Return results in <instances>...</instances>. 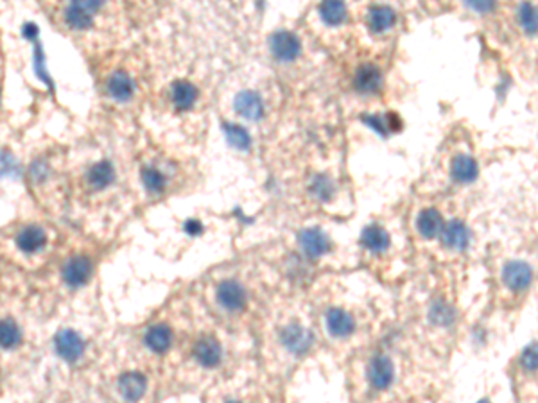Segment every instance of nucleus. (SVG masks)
Returning a JSON list of instances; mask_svg holds the SVG:
<instances>
[{"instance_id": "nucleus-1", "label": "nucleus", "mask_w": 538, "mask_h": 403, "mask_svg": "<svg viewBox=\"0 0 538 403\" xmlns=\"http://www.w3.org/2000/svg\"><path fill=\"white\" fill-rule=\"evenodd\" d=\"M122 163L101 138L87 140L69 156V190L83 204H101L117 190Z\"/></svg>"}, {"instance_id": "nucleus-2", "label": "nucleus", "mask_w": 538, "mask_h": 403, "mask_svg": "<svg viewBox=\"0 0 538 403\" xmlns=\"http://www.w3.org/2000/svg\"><path fill=\"white\" fill-rule=\"evenodd\" d=\"M43 11L57 31L79 47H87L90 57L110 50L117 6L108 2H50L43 4Z\"/></svg>"}, {"instance_id": "nucleus-3", "label": "nucleus", "mask_w": 538, "mask_h": 403, "mask_svg": "<svg viewBox=\"0 0 538 403\" xmlns=\"http://www.w3.org/2000/svg\"><path fill=\"white\" fill-rule=\"evenodd\" d=\"M95 87L104 108L110 114H122L138 104L142 94L138 67L129 54L108 50L90 57Z\"/></svg>"}, {"instance_id": "nucleus-4", "label": "nucleus", "mask_w": 538, "mask_h": 403, "mask_svg": "<svg viewBox=\"0 0 538 403\" xmlns=\"http://www.w3.org/2000/svg\"><path fill=\"white\" fill-rule=\"evenodd\" d=\"M27 181L43 203H60L69 190V155L60 148H45L27 165Z\"/></svg>"}, {"instance_id": "nucleus-5", "label": "nucleus", "mask_w": 538, "mask_h": 403, "mask_svg": "<svg viewBox=\"0 0 538 403\" xmlns=\"http://www.w3.org/2000/svg\"><path fill=\"white\" fill-rule=\"evenodd\" d=\"M9 244L15 253L26 260H33L42 256L53 244V233L49 228L36 221H26L15 226L9 237Z\"/></svg>"}, {"instance_id": "nucleus-6", "label": "nucleus", "mask_w": 538, "mask_h": 403, "mask_svg": "<svg viewBox=\"0 0 538 403\" xmlns=\"http://www.w3.org/2000/svg\"><path fill=\"white\" fill-rule=\"evenodd\" d=\"M95 264L94 258L87 253H72L61 264L60 280L69 290H79L90 283L94 278Z\"/></svg>"}, {"instance_id": "nucleus-7", "label": "nucleus", "mask_w": 538, "mask_h": 403, "mask_svg": "<svg viewBox=\"0 0 538 403\" xmlns=\"http://www.w3.org/2000/svg\"><path fill=\"white\" fill-rule=\"evenodd\" d=\"M138 180L149 196H163L171 187V165L165 160L158 158L141 160Z\"/></svg>"}, {"instance_id": "nucleus-8", "label": "nucleus", "mask_w": 538, "mask_h": 403, "mask_svg": "<svg viewBox=\"0 0 538 403\" xmlns=\"http://www.w3.org/2000/svg\"><path fill=\"white\" fill-rule=\"evenodd\" d=\"M54 351L65 364L76 365L87 355V341L72 328H61L54 336Z\"/></svg>"}, {"instance_id": "nucleus-9", "label": "nucleus", "mask_w": 538, "mask_h": 403, "mask_svg": "<svg viewBox=\"0 0 538 403\" xmlns=\"http://www.w3.org/2000/svg\"><path fill=\"white\" fill-rule=\"evenodd\" d=\"M167 102L172 106L175 111L185 114L196 106L197 99H199V90L196 84L189 79H175L165 92Z\"/></svg>"}, {"instance_id": "nucleus-10", "label": "nucleus", "mask_w": 538, "mask_h": 403, "mask_svg": "<svg viewBox=\"0 0 538 403\" xmlns=\"http://www.w3.org/2000/svg\"><path fill=\"white\" fill-rule=\"evenodd\" d=\"M148 389V378L141 371H126L119 377L117 391L128 403L141 402Z\"/></svg>"}, {"instance_id": "nucleus-11", "label": "nucleus", "mask_w": 538, "mask_h": 403, "mask_svg": "<svg viewBox=\"0 0 538 403\" xmlns=\"http://www.w3.org/2000/svg\"><path fill=\"white\" fill-rule=\"evenodd\" d=\"M269 47H271V53L277 57L278 61H295L296 57L302 53V45H300V40L296 38L295 34L289 33V31H278L271 36L269 40Z\"/></svg>"}, {"instance_id": "nucleus-12", "label": "nucleus", "mask_w": 538, "mask_h": 403, "mask_svg": "<svg viewBox=\"0 0 538 403\" xmlns=\"http://www.w3.org/2000/svg\"><path fill=\"white\" fill-rule=\"evenodd\" d=\"M192 353L197 364L203 365V368H216L223 358L221 344L212 336H203L201 339H197V343L194 344Z\"/></svg>"}, {"instance_id": "nucleus-13", "label": "nucleus", "mask_w": 538, "mask_h": 403, "mask_svg": "<svg viewBox=\"0 0 538 403\" xmlns=\"http://www.w3.org/2000/svg\"><path fill=\"white\" fill-rule=\"evenodd\" d=\"M217 302L223 309L230 310V312H237L246 305V290L243 289L241 283L228 280V282H223L217 287Z\"/></svg>"}, {"instance_id": "nucleus-14", "label": "nucleus", "mask_w": 538, "mask_h": 403, "mask_svg": "<svg viewBox=\"0 0 538 403\" xmlns=\"http://www.w3.org/2000/svg\"><path fill=\"white\" fill-rule=\"evenodd\" d=\"M393 364L388 357L384 355H377V357L372 358L370 365H368V378H370V384L373 385L379 391H384L391 385L393 382Z\"/></svg>"}, {"instance_id": "nucleus-15", "label": "nucleus", "mask_w": 538, "mask_h": 403, "mask_svg": "<svg viewBox=\"0 0 538 403\" xmlns=\"http://www.w3.org/2000/svg\"><path fill=\"white\" fill-rule=\"evenodd\" d=\"M23 330L18 321L11 316L0 317V350L15 351L23 344Z\"/></svg>"}, {"instance_id": "nucleus-16", "label": "nucleus", "mask_w": 538, "mask_h": 403, "mask_svg": "<svg viewBox=\"0 0 538 403\" xmlns=\"http://www.w3.org/2000/svg\"><path fill=\"white\" fill-rule=\"evenodd\" d=\"M144 344L153 353H167L172 346V330L163 323L153 324L146 330Z\"/></svg>"}, {"instance_id": "nucleus-17", "label": "nucleus", "mask_w": 538, "mask_h": 403, "mask_svg": "<svg viewBox=\"0 0 538 403\" xmlns=\"http://www.w3.org/2000/svg\"><path fill=\"white\" fill-rule=\"evenodd\" d=\"M503 280L512 290H526L533 282V269L524 262H512L504 267Z\"/></svg>"}, {"instance_id": "nucleus-18", "label": "nucleus", "mask_w": 538, "mask_h": 403, "mask_svg": "<svg viewBox=\"0 0 538 403\" xmlns=\"http://www.w3.org/2000/svg\"><path fill=\"white\" fill-rule=\"evenodd\" d=\"M312 343V336L305 330V328L298 326V324H289L287 328L282 330V344L287 348L292 353H304L309 350Z\"/></svg>"}, {"instance_id": "nucleus-19", "label": "nucleus", "mask_w": 538, "mask_h": 403, "mask_svg": "<svg viewBox=\"0 0 538 403\" xmlns=\"http://www.w3.org/2000/svg\"><path fill=\"white\" fill-rule=\"evenodd\" d=\"M235 109L237 114L243 115V117L250 118V121H257L264 114V104H262V99L258 97V94L255 92L246 90L241 92L237 97H235Z\"/></svg>"}, {"instance_id": "nucleus-20", "label": "nucleus", "mask_w": 538, "mask_h": 403, "mask_svg": "<svg viewBox=\"0 0 538 403\" xmlns=\"http://www.w3.org/2000/svg\"><path fill=\"white\" fill-rule=\"evenodd\" d=\"M300 244L304 248V251L307 253L312 258H318V256L325 255L330 249V241L323 231L319 230H304L300 233Z\"/></svg>"}, {"instance_id": "nucleus-21", "label": "nucleus", "mask_w": 538, "mask_h": 403, "mask_svg": "<svg viewBox=\"0 0 538 403\" xmlns=\"http://www.w3.org/2000/svg\"><path fill=\"white\" fill-rule=\"evenodd\" d=\"M326 328L332 336L346 337L356 330V321L345 310L332 309L326 312Z\"/></svg>"}, {"instance_id": "nucleus-22", "label": "nucleus", "mask_w": 538, "mask_h": 403, "mask_svg": "<svg viewBox=\"0 0 538 403\" xmlns=\"http://www.w3.org/2000/svg\"><path fill=\"white\" fill-rule=\"evenodd\" d=\"M444 230V219H441L440 211L434 208L424 210L418 217V231L422 237L425 238H436Z\"/></svg>"}, {"instance_id": "nucleus-23", "label": "nucleus", "mask_w": 538, "mask_h": 403, "mask_svg": "<svg viewBox=\"0 0 538 403\" xmlns=\"http://www.w3.org/2000/svg\"><path fill=\"white\" fill-rule=\"evenodd\" d=\"M353 83H356L357 90L363 92V94H373L383 84V76H380V72L375 67L364 65L356 74V81Z\"/></svg>"}, {"instance_id": "nucleus-24", "label": "nucleus", "mask_w": 538, "mask_h": 403, "mask_svg": "<svg viewBox=\"0 0 538 403\" xmlns=\"http://www.w3.org/2000/svg\"><path fill=\"white\" fill-rule=\"evenodd\" d=\"M440 235H441V241H444V244L451 249H465L466 245H468V241H470L468 230H466V228L463 226L461 223H458V221H452V223H449L447 226L441 230Z\"/></svg>"}, {"instance_id": "nucleus-25", "label": "nucleus", "mask_w": 538, "mask_h": 403, "mask_svg": "<svg viewBox=\"0 0 538 403\" xmlns=\"http://www.w3.org/2000/svg\"><path fill=\"white\" fill-rule=\"evenodd\" d=\"M368 22H370L373 33H384L395 23L393 9L386 8V6H375V8L370 9Z\"/></svg>"}, {"instance_id": "nucleus-26", "label": "nucleus", "mask_w": 538, "mask_h": 403, "mask_svg": "<svg viewBox=\"0 0 538 403\" xmlns=\"http://www.w3.org/2000/svg\"><path fill=\"white\" fill-rule=\"evenodd\" d=\"M364 248L370 251H384L390 245V235L386 230L379 226H370L363 231V238H361Z\"/></svg>"}, {"instance_id": "nucleus-27", "label": "nucleus", "mask_w": 538, "mask_h": 403, "mask_svg": "<svg viewBox=\"0 0 538 403\" xmlns=\"http://www.w3.org/2000/svg\"><path fill=\"white\" fill-rule=\"evenodd\" d=\"M452 176L458 181L468 183V181L476 180V176H478V163L474 162V158H470V156H458V158L452 162Z\"/></svg>"}, {"instance_id": "nucleus-28", "label": "nucleus", "mask_w": 538, "mask_h": 403, "mask_svg": "<svg viewBox=\"0 0 538 403\" xmlns=\"http://www.w3.org/2000/svg\"><path fill=\"white\" fill-rule=\"evenodd\" d=\"M224 133H226L228 142H230L234 148L241 149V151L250 149L251 136L244 128H241V126L237 124H224Z\"/></svg>"}, {"instance_id": "nucleus-29", "label": "nucleus", "mask_w": 538, "mask_h": 403, "mask_svg": "<svg viewBox=\"0 0 538 403\" xmlns=\"http://www.w3.org/2000/svg\"><path fill=\"white\" fill-rule=\"evenodd\" d=\"M319 16L330 26L341 23L346 18V6L343 2H325L319 6Z\"/></svg>"}, {"instance_id": "nucleus-30", "label": "nucleus", "mask_w": 538, "mask_h": 403, "mask_svg": "<svg viewBox=\"0 0 538 403\" xmlns=\"http://www.w3.org/2000/svg\"><path fill=\"white\" fill-rule=\"evenodd\" d=\"M311 189H312V192H314V196L318 197L319 201L332 199V196H334V185H332V181H330L329 177H325V176L316 177Z\"/></svg>"}, {"instance_id": "nucleus-31", "label": "nucleus", "mask_w": 538, "mask_h": 403, "mask_svg": "<svg viewBox=\"0 0 538 403\" xmlns=\"http://www.w3.org/2000/svg\"><path fill=\"white\" fill-rule=\"evenodd\" d=\"M519 20L520 26L524 27L526 33L533 34L537 31V13H534V8H531L529 4H522L519 8Z\"/></svg>"}, {"instance_id": "nucleus-32", "label": "nucleus", "mask_w": 538, "mask_h": 403, "mask_svg": "<svg viewBox=\"0 0 538 403\" xmlns=\"http://www.w3.org/2000/svg\"><path fill=\"white\" fill-rule=\"evenodd\" d=\"M454 317L451 307H447L445 303H434L431 309V319L438 324H449Z\"/></svg>"}, {"instance_id": "nucleus-33", "label": "nucleus", "mask_w": 538, "mask_h": 403, "mask_svg": "<svg viewBox=\"0 0 538 403\" xmlns=\"http://www.w3.org/2000/svg\"><path fill=\"white\" fill-rule=\"evenodd\" d=\"M522 364L526 365L527 371H534L537 370V348L531 346L524 351L522 355Z\"/></svg>"}, {"instance_id": "nucleus-34", "label": "nucleus", "mask_w": 538, "mask_h": 403, "mask_svg": "<svg viewBox=\"0 0 538 403\" xmlns=\"http://www.w3.org/2000/svg\"><path fill=\"white\" fill-rule=\"evenodd\" d=\"M185 231L189 235H199L201 231H203V224L199 223V221H196V219H190V221H187L185 223Z\"/></svg>"}, {"instance_id": "nucleus-35", "label": "nucleus", "mask_w": 538, "mask_h": 403, "mask_svg": "<svg viewBox=\"0 0 538 403\" xmlns=\"http://www.w3.org/2000/svg\"><path fill=\"white\" fill-rule=\"evenodd\" d=\"M472 9H478V11H490L492 9V4H486V2H474V4H470Z\"/></svg>"}, {"instance_id": "nucleus-36", "label": "nucleus", "mask_w": 538, "mask_h": 403, "mask_svg": "<svg viewBox=\"0 0 538 403\" xmlns=\"http://www.w3.org/2000/svg\"><path fill=\"white\" fill-rule=\"evenodd\" d=\"M2 94H4V88H2V65H0V114H2Z\"/></svg>"}, {"instance_id": "nucleus-37", "label": "nucleus", "mask_w": 538, "mask_h": 403, "mask_svg": "<svg viewBox=\"0 0 538 403\" xmlns=\"http://www.w3.org/2000/svg\"><path fill=\"white\" fill-rule=\"evenodd\" d=\"M479 403H490V402H488V399H483V402H479Z\"/></svg>"}, {"instance_id": "nucleus-38", "label": "nucleus", "mask_w": 538, "mask_h": 403, "mask_svg": "<svg viewBox=\"0 0 538 403\" xmlns=\"http://www.w3.org/2000/svg\"><path fill=\"white\" fill-rule=\"evenodd\" d=\"M231 403H237V402H231Z\"/></svg>"}]
</instances>
